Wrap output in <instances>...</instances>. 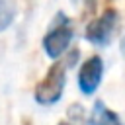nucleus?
I'll return each mask as SVG.
<instances>
[{
    "mask_svg": "<svg viewBox=\"0 0 125 125\" xmlns=\"http://www.w3.org/2000/svg\"><path fill=\"white\" fill-rule=\"evenodd\" d=\"M80 51L74 49L68 57V61H57L49 66V70L45 72V76L37 82L35 90H33V98L39 105H55L62 94H64V86H66V66L74 64V61L78 59Z\"/></svg>",
    "mask_w": 125,
    "mask_h": 125,
    "instance_id": "obj_1",
    "label": "nucleus"
},
{
    "mask_svg": "<svg viewBox=\"0 0 125 125\" xmlns=\"http://www.w3.org/2000/svg\"><path fill=\"white\" fill-rule=\"evenodd\" d=\"M74 37V25L70 21V18L62 12H59L55 16V20L51 21L49 31L43 35L41 39V47L45 51L47 57L51 59H59L62 57V53H66V49L70 47V41Z\"/></svg>",
    "mask_w": 125,
    "mask_h": 125,
    "instance_id": "obj_2",
    "label": "nucleus"
},
{
    "mask_svg": "<svg viewBox=\"0 0 125 125\" xmlns=\"http://www.w3.org/2000/svg\"><path fill=\"white\" fill-rule=\"evenodd\" d=\"M117 27H119V14L115 8L107 6L98 18H94L88 25H86V31H84V37L88 43L92 45H98V47H107L115 33H117Z\"/></svg>",
    "mask_w": 125,
    "mask_h": 125,
    "instance_id": "obj_3",
    "label": "nucleus"
},
{
    "mask_svg": "<svg viewBox=\"0 0 125 125\" xmlns=\"http://www.w3.org/2000/svg\"><path fill=\"white\" fill-rule=\"evenodd\" d=\"M102 76H104V61H102V57L100 55L88 57L78 68V90L84 96H92L100 88Z\"/></svg>",
    "mask_w": 125,
    "mask_h": 125,
    "instance_id": "obj_4",
    "label": "nucleus"
},
{
    "mask_svg": "<svg viewBox=\"0 0 125 125\" xmlns=\"http://www.w3.org/2000/svg\"><path fill=\"white\" fill-rule=\"evenodd\" d=\"M90 125H123L119 115L109 109L102 100H98L92 107V115H90Z\"/></svg>",
    "mask_w": 125,
    "mask_h": 125,
    "instance_id": "obj_5",
    "label": "nucleus"
},
{
    "mask_svg": "<svg viewBox=\"0 0 125 125\" xmlns=\"http://www.w3.org/2000/svg\"><path fill=\"white\" fill-rule=\"evenodd\" d=\"M18 14L16 0H0V31H6Z\"/></svg>",
    "mask_w": 125,
    "mask_h": 125,
    "instance_id": "obj_6",
    "label": "nucleus"
},
{
    "mask_svg": "<svg viewBox=\"0 0 125 125\" xmlns=\"http://www.w3.org/2000/svg\"><path fill=\"white\" fill-rule=\"evenodd\" d=\"M66 115H68V123L70 125H90V117L86 115V109L80 104H72L68 107Z\"/></svg>",
    "mask_w": 125,
    "mask_h": 125,
    "instance_id": "obj_7",
    "label": "nucleus"
},
{
    "mask_svg": "<svg viewBox=\"0 0 125 125\" xmlns=\"http://www.w3.org/2000/svg\"><path fill=\"white\" fill-rule=\"evenodd\" d=\"M72 6L76 10H80V18L86 20L90 16L96 14V6H98V0H70Z\"/></svg>",
    "mask_w": 125,
    "mask_h": 125,
    "instance_id": "obj_8",
    "label": "nucleus"
},
{
    "mask_svg": "<svg viewBox=\"0 0 125 125\" xmlns=\"http://www.w3.org/2000/svg\"><path fill=\"white\" fill-rule=\"evenodd\" d=\"M119 49H121V55H123V59H125V35H123L121 41H119Z\"/></svg>",
    "mask_w": 125,
    "mask_h": 125,
    "instance_id": "obj_9",
    "label": "nucleus"
},
{
    "mask_svg": "<svg viewBox=\"0 0 125 125\" xmlns=\"http://www.w3.org/2000/svg\"><path fill=\"white\" fill-rule=\"evenodd\" d=\"M57 125H70L68 121H61V123H57Z\"/></svg>",
    "mask_w": 125,
    "mask_h": 125,
    "instance_id": "obj_10",
    "label": "nucleus"
},
{
    "mask_svg": "<svg viewBox=\"0 0 125 125\" xmlns=\"http://www.w3.org/2000/svg\"><path fill=\"white\" fill-rule=\"evenodd\" d=\"M104 2H105V4H107V6H109V4H111V2H113V0H104Z\"/></svg>",
    "mask_w": 125,
    "mask_h": 125,
    "instance_id": "obj_11",
    "label": "nucleus"
}]
</instances>
